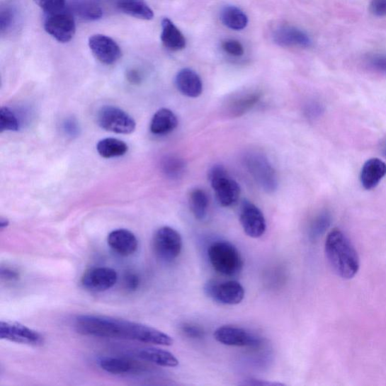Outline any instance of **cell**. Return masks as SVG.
<instances>
[{"mask_svg": "<svg viewBox=\"0 0 386 386\" xmlns=\"http://www.w3.org/2000/svg\"><path fill=\"white\" fill-rule=\"evenodd\" d=\"M74 327L77 333L84 336L123 339L164 346L174 344L171 336L153 327L104 315H79Z\"/></svg>", "mask_w": 386, "mask_h": 386, "instance_id": "6da1fadb", "label": "cell"}, {"mask_svg": "<svg viewBox=\"0 0 386 386\" xmlns=\"http://www.w3.org/2000/svg\"><path fill=\"white\" fill-rule=\"evenodd\" d=\"M221 46L226 53L233 57H242L244 53L242 44L236 40H227Z\"/></svg>", "mask_w": 386, "mask_h": 386, "instance_id": "836d02e7", "label": "cell"}, {"mask_svg": "<svg viewBox=\"0 0 386 386\" xmlns=\"http://www.w3.org/2000/svg\"><path fill=\"white\" fill-rule=\"evenodd\" d=\"M245 166L257 184L268 193L278 188L276 172L267 157L259 152H251L244 158Z\"/></svg>", "mask_w": 386, "mask_h": 386, "instance_id": "5b68a950", "label": "cell"}, {"mask_svg": "<svg viewBox=\"0 0 386 386\" xmlns=\"http://www.w3.org/2000/svg\"><path fill=\"white\" fill-rule=\"evenodd\" d=\"M247 382H245V385H276V383H271L268 382H263L259 380H249Z\"/></svg>", "mask_w": 386, "mask_h": 386, "instance_id": "60d3db41", "label": "cell"}, {"mask_svg": "<svg viewBox=\"0 0 386 386\" xmlns=\"http://www.w3.org/2000/svg\"><path fill=\"white\" fill-rule=\"evenodd\" d=\"M154 251L159 259L170 263L178 259L183 249L181 234L170 227L159 228L153 239Z\"/></svg>", "mask_w": 386, "mask_h": 386, "instance_id": "52a82bcc", "label": "cell"}, {"mask_svg": "<svg viewBox=\"0 0 386 386\" xmlns=\"http://www.w3.org/2000/svg\"><path fill=\"white\" fill-rule=\"evenodd\" d=\"M181 331L183 334L191 339H202L205 336V331L202 329L201 327L190 324V323H183L181 326Z\"/></svg>", "mask_w": 386, "mask_h": 386, "instance_id": "e575fe53", "label": "cell"}, {"mask_svg": "<svg viewBox=\"0 0 386 386\" xmlns=\"http://www.w3.org/2000/svg\"><path fill=\"white\" fill-rule=\"evenodd\" d=\"M208 257L214 270L222 276L234 277L242 271L244 261L242 254L229 242L219 240L210 244Z\"/></svg>", "mask_w": 386, "mask_h": 386, "instance_id": "3957f363", "label": "cell"}, {"mask_svg": "<svg viewBox=\"0 0 386 386\" xmlns=\"http://www.w3.org/2000/svg\"><path fill=\"white\" fill-rule=\"evenodd\" d=\"M108 243L113 252L122 256H131L138 249V241L135 234L125 229L111 232L108 238Z\"/></svg>", "mask_w": 386, "mask_h": 386, "instance_id": "e0dca14e", "label": "cell"}, {"mask_svg": "<svg viewBox=\"0 0 386 386\" xmlns=\"http://www.w3.org/2000/svg\"><path fill=\"white\" fill-rule=\"evenodd\" d=\"M205 295L222 305H238L244 298L243 286L235 280H210L204 288Z\"/></svg>", "mask_w": 386, "mask_h": 386, "instance_id": "8992f818", "label": "cell"}, {"mask_svg": "<svg viewBox=\"0 0 386 386\" xmlns=\"http://www.w3.org/2000/svg\"><path fill=\"white\" fill-rule=\"evenodd\" d=\"M322 107L319 103H314L310 105L307 113L312 117L318 116L322 113Z\"/></svg>", "mask_w": 386, "mask_h": 386, "instance_id": "ab89813d", "label": "cell"}, {"mask_svg": "<svg viewBox=\"0 0 386 386\" xmlns=\"http://www.w3.org/2000/svg\"><path fill=\"white\" fill-rule=\"evenodd\" d=\"M262 93L257 90L244 91L233 96L226 104V112L237 118L250 111L261 101Z\"/></svg>", "mask_w": 386, "mask_h": 386, "instance_id": "2e32d148", "label": "cell"}, {"mask_svg": "<svg viewBox=\"0 0 386 386\" xmlns=\"http://www.w3.org/2000/svg\"><path fill=\"white\" fill-rule=\"evenodd\" d=\"M8 225H9V221L8 219L4 217H1V219H0V229H1V230H4V229L7 228Z\"/></svg>", "mask_w": 386, "mask_h": 386, "instance_id": "7bdbcfd3", "label": "cell"}, {"mask_svg": "<svg viewBox=\"0 0 386 386\" xmlns=\"http://www.w3.org/2000/svg\"><path fill=\"white\" fill-rule=\"evenodd\" d=\"M44 28L57 41L68 42L76 33L74 16L67 6L57 13L45 14Z\"/></svg>", "mask_w": 386, "mask_h": 386, "instance_id": "ba28073f", "label": "cell"}, {"mask_svg": "<svg viewBox=\"0 0 386 386\" xmlns=\"http://www.w3.org/2000/svg\"><path fill=\"white\" fill-rule=\"evenodd\" d=\"M220 20L224 25L232 30H242L247 27L249 18L242 10L234 6L222 9Z\"/></svg>", "mask_w": 386, "mask_h": 386, "instance_id": "484cf974", "label": "cell"}, {"mask_svg": "<svg viewBox=\"0 0 386 386\" xmlns=\"http://www.w3.org/2000/svg\"><path fill=\"white\" fill-rule=\"evenodd\" d=\"M161 40L164 46L171 52H178L186 48V40L183 34L167 18L161 21Z\"/></svg>", "mask_w": 386, "mask_h": 386, "instance_id": "7402d4cb", "label": "cell"}, {"mask_svg": "<svg viewBox=\"0 0 386 386\" xmlns=\"http://www.w3.org/2000/svg\"><path fill=\"white\" fill-rule=\"evenodd\" d=\"M240 224L245 234L251 238L262 237L266 230V221L259 208L248 200L242 203L239 214Z\"/></svg>", "mask_w": 386, "mask_h": 386, "instance_id": "7c38bea8", "label": "cell"}, {"mask_svg": "<svg viewBox=\"0 0 386 386\" xmlns=\"http://www.w3.org/2000/svg\"><path fill=\"white\" fill-rule=\"evenodd\" d=\"M124 284L128 290L135 291L140 284V277L134 273H128L124 278Z\"/></svg>", "mask_w": 386, "mask_h": 386, "instance_id": "f35d334b", "label": "cell"}, {"mask_svg": "<svg viewBox=\"0 0 386 386\" xmlns=\"http://www.w3.org/2000/svg\"><path fill=\"white\" fill-rule=\"evenodd\" d=\"M0 277L5 282H16L20 278V274L14 268H11L8 266H1L0 268Z\"/></svg>", "mask_w": 386, "mask_h": 386, "instance_id": "74e56055", "label": "cell"}, {"mask_svg": "<svg viewBox=\"0 0 386 386\" xmlns=\"http://www.w3.org/2000/svg\"><path fill=\"white\" fill-rule=\"evenodd\" d=\"M189 204L191 212L198 220H203L207 217L209 200L206 193L200 188L193 190L189 195Z\"/></svg>", "mask_w": 386, "mask_h": 386, "instance_id": "83f0119b", "label": "cell"}, {"mask_svg": "<svg viewBox=\"0 0 386 386\" xmlns=\"http://www.w3.org/2000/svg\"><path fill=\"white\" fill-rule=\"evenodd\" d=\"M163 173L171 179H179L185 173L186 165L185 161L178 157H167L162 161Z\"/></svg>", "mask_w": 386, "mask_h": 386, "instance_id": "f1b7e54d", "label": "cell"}, {"mask_svg": "<svg viewBox=\"0 0 386 386\" xmlns=\"http://www.w3.org/2000/svg\"><path fill=\"white\" fill-rule=\"evenodd\" d=\"M178 125L176 115L169 109L161 108L154 115L150 123V131L156 135H166L173 132Z\"/></svg>", "mask_w": 386, "mask_h": 386, "instance_id": "cb8c5ba5", "label": "cell"}, {"mask_svg": "<svg viewBox=\"0 0 386 386\" xmlns=\"http://www.w3.org/2000/svg\"><path fill=\"white\" fill-rule=\"evenodd\" d=\"M97 150L103 158L110 159L124 156L128 147L123 140L110 137L100 140Z\"/></svg>", "mask_w": 386, "mask_h": 386, "instance_id": "4316f807", "label": "cell"}, {"mask_svg": "<svg viewBox=\"0 0 386 386\" xmlns=\"http://www.w3.org/2000/svg\"><path fill=\"white\" fill-rule=\"evenodd\" d=\"M118 280V274L109 267L89 268L81 278V285L91 292H103L112 288Z\"/></svg>", "mask_w": 386, "mask_h": 386, "instance_id": "5bb4252c", "label": "cell"}, {"mask_svg": "<svg viewBox=\"0 0 386 386\" xmlns=\"http://www.w3.org/2000/svg\"><path fill=\"white\" fill-rule=\"evenodd\" d=\"M368 66L376 72L386 74V55L376 54L368 57Z\"/></svg>", "mask_w": 386, "mask_h": 386, "instance_id": "d590c367", "label": "cell"}, {"mask_svg": "<svg viewBox=\"0 0 386 386\" xmlns=\"http://www.w3.org/2000/svg\"><path fill=\"white\" fill-rule=\"evenodd\" d=\"M272 38L276 45L284 48H290V47L310 48L312 43L306 32L290 25L278 27L274 30Z\"/></svg>", "mask_w": 386, "mask_h": 386, "instance_id": "9a60e30c", "label": "cell"}, {"mask_svg": "<svg viewBox=\"0 0 386 386\" xmlns=\"http://www.w3.org/2000/svg\"><path fill=\"white\" fill-rule=\"evenodd\" d=\"M386 175V164L380 159L368 160L361 171L360 180L366 190H372L380 183Z\"/></svg>", "mask_w": 386, "mask_h": 386, "instance_id": "ffe728a7", "label": "cell"}, {"mask_svg": "<svg viewBox=\"0 0 386 386\" xmlns=\"http://www.w3.org/2000/svg\"><path fill=\"white\" fill-rule=\"evenodd\" d=\"M20 130L19 121L16 114L8 108L0 110V132H17Z\"/></svg>", "mask_w": 386, "mask_h": 386, "instance_id": "4dcf8cb0", "label": "cell"}, {"mask_svg": "<svg viewBox=\"0 0 386 386\" xmlns=\"http://www.w3.org/2000/svg\"><path fill=\"white\" fill-rule=\"evenodd\" d=\"M99 365L102 370L115 375L139 372L143 368L137 361L118 357L103 358Z\"/></svg>", "mask_w": 386, "mask_h": 386, "instance_id": "603a6c76", "label": "cell"}, {"mask_svg": "<svg viewBox=\"0 0 386 386\" xmlns=\"http://www.w3.org/2000/svg\"><path fill=\"white\" fill-rule=\"evenodd\" d=\"M175 84L182 95L189 98L200 97L203 91V84L200 76L194 70L189 68L180 70L175 78Z\"/></svg>", "mask_w": 386, "mask_h": 386, "instance_id": "ac0fdd59", "label": "cell"}, {"mask_svg": "<svg viewBox=\"0 0 386 386\" xmlns=\"http://www.w3.org/2000/svg\"><path fill=\"white\" fill-rule=\"evenodd\" d=\"M98 123L104 130L121 135L132 134L136 127V123L130 114L112 106L99 110Z\"/></svg>", "mask_w": 386, "mask_h": 386, "instance_id": "9c48e42d", "label": "cell"}, {"mask_svg": "<svg viewBox=\"0 0 386 386\" xmlns=\"http://www.w3.org/2000/svg\"><path fill=\"white\" fill-rule=\"evenodd\" d=\"M324 250L327 261L339 276L350 279L358 273L360 267L358 252L341 230L334 229L329 232Z\"/></svg>", "mask_w": 386, "mask_h": 386, "instance_id": "7a4b0ae2", "label": "cell"}, {"mask_svg": "<svg viewBox=\"0 0 386 386\" xmlns=\"http://www.w3.org/2000/svg\"><path fill=\"white\" fill-rule=\"evenodd\" d=\"M382 149H383V153L386 157V140H385V142L383 144Z\"/></svg>", "mask_w": 386, "mask_h": 386, "instance_id": "ee69618b", "label": "cell"}, {"mask_svg": "<svg viewBox=\"0 0 386 386\" xmlns=\"http://www.w3.org/2000/svg\"><path fill=\"white\" fill-rule=\"evenodd\" d=\"M16 11L8 6L1 7L0 10V30L1 34L7 33L13 28L16 23Z\"/></svg>", "mask_w": 386, "mask_h": 386, "instance_id": "1f68e13d", "label": "cell"}, {"mask_svg": "<svg viewBox=\"0 0 386 386\" xmlns=\"http://www.w3.org/2000/svg\"><path fill=\"white\" fill-rule=\"evenodd\" d=\"M112 5L121 13L137 19L149 21L154 13L144 0H110Z\"/></svg>", "mask_w": 386, "mask_h": 386, "instance_id": "44dd1931", "label": "cell"}, {"mask_svg": "<svg viewBox=\"0 0 386 386\" xmlns=\"http://www.w3.org/2000/svg\"><path fill=\"white\" fill-rule=\"evenodd\" d=\"M0 338L1 340L31 346H40L45 342L43 336L39 332L21 323L8 321L0 323Z\"/></svg>", "mask_w": 386, "mask_h": 386, "instance_id": "8fae6325", "label": "cell"}, {"mask_svg": "<svg viewBox=\"0 0 386 386\" xmlns=\"http://www.w3.org/2000/svg\"><path fill=\"white\" fill-rule=\"evenodd\" d=\"M214 336L218 343L228 346L257 348L262 345L259 336L237 326L219 327Z\"/></svg>", "mask_w": 386, "mask_h": 386, "instance_id": "30bf717a", "label": "cell"}, {"mask_svg": "<svg viewBox=\"0 0 386 386\" xmlns=\"http://www.w3.org/2000/svg\"><path fill=\"white\" fill-rule=\"evenodd\" d=\"M67 7L74 16L84 21H96L103 15L100 0H69Z\"/></svg>", "mask_w": 386, "mask_h": 386, "instance_id": "d6986e66", "label": "cell"}, {"mask_svg": "<svg viewBox=\"0 0 386 386\" xmlns=\"http://www.w3.org/2000/svg\"><path fill=\"white\" fill-rule=\"evenodd\" d=\"M370 10L375 16H386V0H371Z\"/></svg>", "mask_w": 386, "mask_h": 386, "instance_id": "8d00e7d4", "label": "cell"}, {"mask_svg": "<svg viewBox=\"0 0 386 386\" xmlns=\"http://www.w3.org/2000/svg\"><path fill=\"white\" fill-rule=\"evenodd\" d=\"M138 356L150 363L164 368H176L178 359L169 351L158 348H146L139 351Z\"/></svg>", "mask_w": 386, "mask_h": 386, "instance_id": "d4e9b609", "label": "cell"}, {"mask_svg": "<svg viewBox=\"0 0 386 386\" xmlns=\"http://www.w3.org/2000/svg\"><path fill=\"white\" fill-rule=\"evenodd\" d=\"M208 181L222 207H230L237 203L241 194L240 186L224 166L217 165L210 169Z\"/></svg>", "mask_w": 386, "mask_h": 386, "instance_id": "277c9868", "label": "cell"}, {"mask_svg": "<svg viewBox=\"0 0 386 386\" xmlns=\"http://www.w3.org/2000/svg\"><path fill=\"white\" fill-rule=\"evenodd\" d=\"M89 46L96 59L103 64H114L122 56L120 45L106 35H93L89 40Z\"/></svg>", "mask_w": 386, "mask_h": 386, "instance_id": "4fadbf2b", "label": "cell"}, {"mask_svg": "<svg viewBox=\"0 0 386 386\" xmlns=\"http://www.w3.org/2000/svg\"><path fill=\"white\" fill-rule=\"evenodd\" d=\"M45 14L57 13L67 8L66 0H34Z\"/></svg>", "mask_w": 386, "mask_h": 386, "instance_id": "d6a6232c", "label": "cell"}, {"mask_svg": "<svg viewBox=\"0 0 386 386\" xmlns=\"http://www.w3.org/2000/svg\"><path fill=\"white\" fill-rule=\"evenodd\" d=\"M331 222V215L327 212H322L315 216L312 220L309 232L312 239H318L329 229Z\"/></svg>", "mask_w": 386, "mask_h": 386, "instance_id": "f546056e", "label": "cell"}, {"mask_svg": "<svg viewBox=\"0 0 386 386\" xmlns=\"http://www.w3.org/2000/svg\"><path fill=\"white\" fill-rule=\"evenodd\" d=\"M128 79H130L131 81H133V83H137L140 80V75L135 69H132L131 72H128L127 74Z\"/></svg>", "mask_w": 386, "mask_h": 386, "instance_id": "b9f144b4", "label": "cell"}]
</instances>
